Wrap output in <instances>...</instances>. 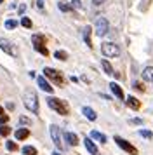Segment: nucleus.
Instances as JSON below:
<instances>
[{
    "instance_id": "1",
    "label": "nucleus",
    "mask_w": 153,
    "mask_h": 155,
    "mask_svg": "<svg viewBox=\"0 0 153 155\" xmlns=\"http://www.w3.org/2000/svg\"><path fill=\"white\" fill-rule=\"evenodd\" d=\"M23 101H24V106L31 113H38V98H37V92L33 89H28L23 96Z\"/></svg>"
},
{
    "instance_id": "2",
    "label": "nucleus",
    "mask_w": 153,
    "mask_h": 155,
    "mask_svg": "<svg viewBox=\"0 0 153 155\" xmlns=\"http://www.w3.org/2000/svg\"><path fill=\"white\" fill-rule=\"evenodd\" d=\"M47 105L57 112L59 115H68L70 113V108H68V103L66 101H63V99H57V98H49L47 99Z\"/></svg>"
},
{
    "instance_id": "3",
    "label": "nucleus",
    "mask_w": 153,
    "mask_h": 155,
    "mask_svg": "<svg viewBox=\"0 0 153 155\" xmlns=\"http://www.w3.org/2000/svg\"><path fill=\"white\" fill-rule=\"evenodd\" d=\"M101 52L106 58H117V56H120V47L113 42H104V44H101Z\"/></svg>"
},
{
    "instance_id": "4",
    "label": "nucleus",
    "mask_w": 153,
    "mask_h": 155,
    "mask_svg": "<svg viewBox=\"0 0 153 155\" xmlns=\"http://www.w3.org/2000/svg\"><path fill=\"white\" fill-rule=\"evenodd\" d=\"M44 77H47V78H50L54 84H57V85H63L64 84V77H63V73L61 71H57V70H54V68H44Z\"/></svg>"
},
{
    "instance_id": "5",
    "label": "nucleus",
    "mask_w": 153,
    "mask_h": 155,
    "mask_svg": "<svg viewBox=\"0 0 153 155\" xmlns=\"http://www.w3.org/2000/svg\"><path fill=\"white\" fill-rule=\"evenodd\" d=\"M31 42H33L37 52H40L42 56H49V51L45 47V37L44 35H33L31 37Z\"/></svg>"
},
{
    "instance_id": "6",
    "label": "nucleus",
    "mask_w": 153,
    "mask_h": 155,
    "mask_svg": "<svg viewBox=\"0 0 153 155\" xmlns=\"http://www.w3.org/2000/svg\"><path fill=\"white\" fill-rule=\"evenodd\" d=\"M115 143H117V145L122 148L124 152H127V153L138 155V148L134 147V145H131V143H129L127 140H124V138H120V136H115Z\"/></svg>"
},
{
    "instance_id": "7",
    "label": "nucleus",
    "mask_w": 153,
    "mask_h": 155,
    "mask_svg": "<svg viewBox=\"0 0 153 155\" xmlns=\"http://www.w3.org/2000/svg\"><path fill=\"white\" fill-rule=\"evenodd\" d=\"M0 49L7 52V54H11V56H18V47L7 38H0Z\"/></svg>"
},
{
    "instance_id": "8",
    "label": "nucleus",
    "mask_w": 153,
    "mask_h": 155,
    "mask_svg": "<svg viewBox=\"0 0 153 155\" xmlns=\"http://www.w3.org/2000/svg\"><path fill=\"white\" fill-rule=\"evenodd\" d=\"M108 28H110V25H108V19L106 18H97L96 19V33L99 37H104L108 33Z\"/></svg>"
},
{
    "instance_id": "9",
    "label": "nucleus",
    "mask_w": 153,
    "mask_h": 155,
    "mask_svg": "<svg viewBox=\"0 0 153 155\" xmlns=\"http://www.w3.org/2000/svg\"><path fill=\"white\" fill-rule=\"evenodd\" d=\"M49 129H50V136H52L54 145L59 148V150H64V145L61 143V133H59V127H57V126H50Z\"/></svg>"
},
{
    "instance_id": "10",
    "label": "nucleus",
    "mask_w": 153,
    "mask_h": 155,
    "mask_svg": "<svg viewBox=\"0 0 153 155\" xmlns=\"http://www.w3.org/2000/svg\"><path fill=\"white\" fill-rule=\"evenodd\" d=\"M37 84H38V87H40L42 91L49 92V94H50V92L54 91V89L50 87V84H49L47 80H45V77H38V78H37Z\"/></svg>"
},
{
    "instance_id": "11",
    "label": "nucleus",
    "mask_w": 153,
    "mask_h": 155,
    "mask_svg": "<svg viewBox=\"0 0 153 155\" xmlns=\"http://www.w3.org/2000/svg\"><path fill=\"white\" fill-rule=\"evenodd\" d=\"M83 145H85V148H87V152H89L90 155H97V147L90 138H85V140H83Z\"/></svg>"
},
{
    "instance_id": "12",
    "label": "nucleus",
    "mask_w": 153,
    "mask_h": 155,
    "mask_svg": "<svg viewBox=\"0 0 153 155\" xmlns=\"http://www.w3.org/2000/svg\"><path fill=\"white\" fill-rule=\"evenodd\" d=\"M110 89H111V92H113V94H115L118 99H124V98H125V96H124V91H122V87H120L118 84L111 82V84H110Z\"/></svg>"
},
{
    "instance_id": "13",
    "label": "nucleus",
    "mask_w": 153,
    "mask_h": 155,
    "mask_svg": "<svg viewBox=\"0 0 153 155\" xmlns=\"http://www.w3.org/2000/svg\"><path fill=\"white\" fill-rule=\"evenodd\" d=\"M125 103H127V106H129V108H132V110H139V108H141V103H139V99H138V98H134V96H129Z\"/></svg>"
},
{
    "instance_id": "14",
    "label": "nucleus",
    "mask_w": 153,
    "mask_h": 155,
    "mask_svg": "<svg viewBox=\"0 0 153 155\" xmlns=\"http://www.w3.org/2000/svg\"><path fill=\"white\" fill-rule=\"evenodd\" d=\"M64 140L68 141L71 147H76L78 145V136L75 133H64Z\"/></svg>"
},
{
    "instance_id": "15",
    "label": "nucleus",
    "mask_w": 153,
    "mask_h": 155,
    "mask_svg": "<svg viewBox=\"0 0 153 155\" xmlns=\"http://www.w3.org/2000/svg\"><path fill=\"white\" fill-rule=\"evenodd\" d=\"M82 113H83V115H85L89 120H96V119H97L96 112H94L92 108H89V106H83V108H82Z\"/></svg>"
},
{
    "instance_id": "16",
    "label": "nucleus",
    "mask_w": 153,
    "mask_h": 155,
    "mask_svg": "<svg viewBox=\"0 0 153 155\" xmlns=\"http://www.w3.org/2000/svg\"><path fill=\"white\" fill-rule=\"evenodd\" d=\"M14 134H16V140H26L28 136H30V129H24L23 127V129H18Z\"/></svg>"
},
{
    "instance_id": "17",
    "label": "nucleus",
    "mask_w": 153,
    "mask_h": 155,
    "mask_svg": "<svg viewBox=\"0 0 153 155\" xmlns=\"http://www.w3.org/2000/svg\"><path fill=\"white\" fill-rule=\"evenodd\" d=\"M90 31H92L90 26H85V28H83V40H85V44H87V47H92V42H90Z\"/></svg>"
},
{
    "instance_id": "18",
    "label": "nucleus",
    "mask_w": 153,
    "mask_h": 155,
    "mask_svg": "<svg viewBox=\"0 0 153 155\" xmlns=\"http://www.w3.org/2000/svg\"><path fill=\"white\" fill-rule=\"evenodd\" d=\"M90 140H96V141H99V143H106V136L101 134V133H97V131H92V133H90Z\"/></svg>"
},
{
    "instance_id": "19",
    "label": "nucleus",
    "mask_w": 153,
    "mask_h": 155,
    "mask_svg": "<svg viewBox=\"0 0 153 155\" xmlns=\"http://www.w3.org/2000/svg\"><path fill=\"white\" fill-rule=\"evenodd\" d=\"M143 78L153 82V66H146L145 70H143Z\"/></svg>"
},
{
    "instance_id": "20",
    "label": "nucleus",
    "mask_w": 153,
    "mask_h": 155,
    "mask_svg": "<svg viewBox=\"0 0 153 155\" xmlns=\"http://www.w3.org/2000/svg\"><path fill=\"white\" fill-rule=\"evenodd\" d=\"M101 66H103V70L108 73V75H113L115 71H113V68H111V64L108 63V59H101Z\"/></svg>"
},
{
    "instance_id": "21",
    "label": "nucleus",
    "mask_w": 153,
    "mask_h": 155,
    "mask_svg": "<svg viewBox=\"0 0 153 155\" xmlns=\"http://www.w3.org/2000/svg\"><path fill=\"white\" fill-rule=\"evenodd\" d=\"M54 58L56 59H61V61H66V59H68V52H64V51H56Z\"/></svg>"
},
{
    "instance_id": "22",
    "label": "nucleus",
    "mask_w": 153,
    "mask_h": 155,
    "mask_svg": "<svg viewBox=\"0 0 153 155\" xmlns=\"http://www.w3.org/2000/svg\"><path fill=\"white\" fill-rule=\"evenodd\" d=\"M23 153H24V155H37V148L24 147V148H23Z\"/></svg>"
},
{
    "instance_id": "23",
    "label": "nucleus",
    "mask_w": 153,
    "mask_h": 155,
    "mask_svg": "<svg viewBox=\"0 0 153 155\" xmlns=\"http://www.w3.org/2000/svg\"><path fill=\"white\" fill-rule=\"evenodd\" d=\"M9 134H11V127L5 126V124L0 126V136H9Z\"/></svg>"
},
{
    "instance_id": "24",
    "label": "nucleus",
    "mask_w": 153,
    "mask_h": 155,
    "mask_svg": "<svg viewBox=\"0 0 153 155\" xmlns=\"http://www.w3.org/2000/svg\"><path fill=\"white\" fill-rule=\"evenodd\" d=\"M5 147H7V150H9V152H16V150H18V145H16L14 141H7Z\"/></svg>"
},
{
    "instance_id": "25",
    "label": "nucleus",
    "mask_w": 153,
    "mask_h": 155,
    "mask_svg": "<svg viewBox=\"0 0 153 155\" xmlns=\"http://www.w3.org/2000/svg\"><path fill=\"white\" fill-rule=\"evenodd\" d=\"M57 7L61 9L63 12H68V11H71V7H70L66 2H59V4H57Z\"/></svg>"
},
{
    "instance_id": "26",
    "label": "nucleus",
    "mask_w": 153,
    "mask_h": 155,
    "mask_svg": "<svg viewBox=\"0 0 153 155\" xmlns=\"http://www.w3.org/2000/svg\"><path fill=\"white\" fill-rule=\"evenodd\" d=\"M16 26H18V21H14V19H9V21L5 23L7 30H12V28H16Z\"/></svg>"
},
{
    "instance_id": "27",
    "label": "nucleus",
    "mask_w": 153,
    "mask_h": 155,
    "mask_svg": "<svg viewBox=\"0 0 153 155\" xmlns=\"http://www.w3.org/2000/svg\"><path fill=\"white\" fill-rule=\"evenodd\" d=\"M150 4H151V0H143V2H141V5H139V11H143V12H145Z\"/></svg>"
},
{
    "instance_id": "28",
    "label": "nucleus",
    "mask_w": 153,
    "mask_h": 155,
    "mask_svg": "<svg viewBox=\"0 0 153 155\" xmlns=\"http://www.w3.org/2000/svg\"><path fill=\"white\" fill-rule=\"evenodd\" d=\"M21 25H23L24 28H31V19H30V18H23V19H21Z\"/></svg>"
},
{
    "instance_id": "29",
    "label": "nucleus",
    "mask_w": 153,
    "mask_h": 155,
    "mask_svg": "<svg viewBox=\"0 0 153 155\" xmlns=\"http://www.w3.org/2000/svg\"><path fill=\"white\" fill-rule=\"evenodd\" d=\"M139 134H141L143 138H148V140H151V138H153L151 131H143V129H141V131H139Z\"/></svg>"
},
{
    "instance_id": "30",
    "label": "nucleus",
    "mask_w": 153,
    "mask_h": 155,
    "mask_svg": "<svg viewBox=\"0 0 153 155\" xmlns=\"http://www.w3.org/2000/svg\"><path fill=\"white\" fill-rule=\"evenodd\" d=\"M80 5H82V2H80V0H73L70 7H71V9H80Z\"/></svg>"
},
{
    "instance_id": "31",
    "label": "nucleus",
    "mask_w": 153,
    "mask_h": 155,
    "mask_svg": "<svg viewBox=\"0 0 153 155\" xmlns=\"http://www.w3.org/2000/svg\"><path fill=\"white\" fill-rule=\"evenodd\" d=\"M134 89H138V91L145 92V85L141 84V82H134Z\"/></svg>"
},
{
    "instance_id": "32",
    "label": "nucleus",
    "mask_w": 153,
    "mask_h": 155,
    "mask_svg": "<svg viewBox=\"0 0 153 155\" xmlns=\"http://www.w3.org/2000/svg\"><path fill=\"white\" fill-rule=\"evenodd\" d=\"M19 122H21V124H23V126H28V124H30L31 120L28 119V117H19Z\"/></svg>"
},
{
    "instance_id": "33",
    "label": "nucleus",
    "mask_w": 153,
    "mask_h": 155,
    "mask_svg": "<svg viewBox=\"0 0 153 155\" xmlns=\"http://www.w3.org/2000/svg\"><path fill=\"white\" fill-rule=\"evenodd\" d=\"M7 120H9V115H2V117H0V126H4Z\"/></svg>"
},
{
    "instance_id": "34",
    "label": "nucleus",
    "mask_w": 153,
    "mask_h": 155,
    "mask_svg": "<svg viewBox=\"0 0 153 155\" xmlns=\"http://www.w3.org/2000/svg\"><path fill=\"white\" fill-rule=\"evenodd\" d=\"M129 122L131 124H143V119H131Z\"/></svg>"
},
{
    "instance_id": "35",
    "label": "nucleus",
    "mask_w": 153,
    "mask_h": 155,
    "mask_svg": "<svg viewBox=\"0 0 153 155\" xmlns=\"http://www.w3.org/2000/svg\"><path fill=\"white\" fill-rule=\"evenodd\" d=\"M104 2H106V0H92L94 5H101V4H104Z\"/></svg>"
},
{
    "instance_id": "36",
    "label": "nucleus",
    "mask_w": 153,
    "mask_h": 155,
    "mask_svg": "<svg viewBox=\"0 0 153 155\" xmlns=\"http://www.w3.org/2000/svg\"><path fill=\"white\" fill-rule=\"evenodd\" d=\"M37 7H38V9H44V0H37Z\"/></svg>"
},
{
    "instance_id": "37",
    "label": "nucleus",
    "mask_w": 153,
    "mask_h": 155,
    "mask_svg": "<svg viewBox=\"0 0 153 155\" xmlns=\"http://www.w3.org/2000/svg\"><path fill=\"white\" fill-rule=\"evenodd\" d=\"M24 11H26V5H24V4H21V5H19V14H23Z\"/></svg>"
},
{
    "instance_id": "38",
    "label": "nucleus",
    "mask_w": 153,
    "mask_h": 155,
    "mask_svg": "<svg viewBox=\"0 0 153 155\" xmlns=\"http://www.w3.org/2000/svg\"><path fill=\"white\" fill-rule=\"evenodd\" d=\"M2 115H5V113H4V108L0 106V117H2Z\"/></svg>"
},
{
    "instance_id": "39",
    "label": "nucleus",
    "mask_w": 153,
    "mask_h": 155,
    "mask_svg": "<svg viewBox=\"0 0 153 155\" xmlns=\"http://www.w3.org/2000/svg\"><path fill=\"white\" fill-rule=\"evenodd\" d=\"M52 155H59V153H57V152H54V153H52Z\"/></svg>"
},
{
    "instance_id": "40",
    "label": "nucleus",
    "mask_w": 153,
    "mask_h": 155,
    "mask_svg": "<svg viewBox=\"0 0 153 155\" xmlns=\"http://www.w3.org/2000/svg\"><path fill=\"white\" fill-rule=\"evenodd\" d=\"M2 2H4V0H0V4H2Z\"/></svg>"
}]
</instances>
